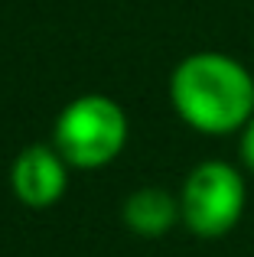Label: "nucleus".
<instances>
[{
  "label": "nucleus",
  "instance_id": "2",
  "mask_svg": "<svg viewBox=\"0 0 254 257\" xmlns=\"http://www.w3.org/2000/svg\"><path fill=\"white\" fill-rule=\"evenodd\" d=\"M52 147L72 170H101L127 147V114L108 94H78L52 124Z\"/></svg>",
  "mask_w": 254,
  "mask_h": 257
},
{
  "label": "nucleus",
  "instance_id": "1",
  "mask_svg": "<svg viewBox=\"0 0 254 257\" xmlns=\"http://www.w3.org/2000/svg\"><path fill=\"white\" fill-rule=\"evenodd\" d=\"M170 104L186 127L205 137L241 134L254 117V75L228 52H189L170 75Z\"/></svg>",
  "mask_w": 254,
  "mask_h": 257
},
{
  "label": "nucleus",
  "instance_id": "5",
  "mask_svg": "<svg viewBox=\"0 0 254 257\" xmlns=\"http://www.w3.org/2000/svg\"><path fill=\"white\" fill-rule=\"evenodd\" d=\"M124 225L127 231H134L137 238H163L183 221L179 212V195L166 192L160 186H144L134 189L124 199Z\"/></svg>",
  "mask_w": 254,
  "mask_h": 257
},
{
  "label": "nucleus",
  "instance_id": "6",
  "mask_svg": "<svg viewBox=\"0 0 254 257\" xmlns=\"http://www.w3.org/2000/svg\"><path fill=\"white\" fill-rule=\"evenodd\" d=\"M238 157H241L244 170L254 173V117L241 127V134H238Z\"/></svg>",
  "mask_w": 254,
  "mask_h": 257
},
{
  "label": "nucleus",
  "instance_id": "4",
  "mask_svg": "<svg viewBox=\"0 0 254 257\" xmlns=\"http://www.w3.org/2000/svg\"><path fill=\"white\" fill-rule=\"evenodd\" d=\"M69 170L62 153L52 144H33L17 153L10 166V186L13 195L26 208H49L69 189Z\"/></svg>",
  "mask_w": 254,
  "mask_h": 257
},
{
  "label": "nucleus",
  "instance_id": "3",
  "mask_svg": "<svg viewBox=\"0 0 254 257\" xmlns=\"http://www.w3.org/2000/svg\"><path fill=\"white\" fill-rule=\"evenodd\" d=\"M248 205V182L238 166L225 160H202L179 189L183 225L196 238H225L235 231Z\"/></svg>",
  "mask_w": 254,
  "mask_h": 257
}]
</instances>
